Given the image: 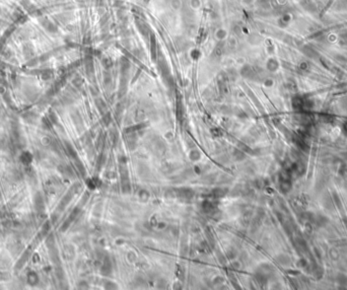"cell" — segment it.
Instances as JSON below:
<instances>
[{"mask_svg": "<svg viewBox=\"0 0 347 290\" xmlns=\"http://www.w3.org/2000/svg\"><path fill=\"white\" fill-rule=\"evenodd\" d=\"M46 244L49 248H54V238H53V235H50L49 238H47L46 240Z\"/></svg>", "mask_w": 347, "mask_h": 290, "instance_id": "277c9868", "label": "cell"}, {"mask_svg": "<svg viewBox=\"0 0 347 290\" xmlns=\"http://www.w3.org/2000/svg\"><path fill=\"white\" fill-rule=\"evenodd\" d=\"M0 197H1V194H0Z\"/></svg>", "mask_w": 347, "mask_h": 290, "instance_id": "52a82bcc", "label": "cell"}, {"mask_svg": "<svg viewBox=\"0 0 347 290\" xmlns=\"http://www.w3.org/2000/svg\"><path fill=\"white\" fill-rule=\"evenodd\" d=\"M32 160H33V155L31 152H28V151H23L22 155H20V161H22L23 165H28L32 162Z\"/></svg>", "mask_w": 347, "mask_h": 290, "instance_id": "3957f363", "label": "cell"}, {"mask_svg": "<svg viewBox=\"0 0 347 290\" xmlns=\"http://www.w3.org/2000/svg\"><path fill=\"white\" fill-rule=\"evenodd\" d=\"M8 146H9V144L5 139H0V150H6Z\"/></svg>", "mask_w": 347, "mask_h": 290, "instance_id": "5b68a950", "label": "cell"}, {"mask_svg": "<svg viewBox=\"0 0 347 290\" xmlns=\"http://www.w3.org/2000/svg\"><path fill=\"white\" fill-rule=\"evenodd\" d=\"M27 279H28V283L30 284V285H33V286H34V285L39 284V282H40V279H39L38 274H37V273L34 272V271L28 272V274L27 276Z\"/></svg>", "mask_w": 347, "mask_h": 290, "instance_id": "7a4b0ae2", "label": "cell"}, {"mask_svg": "<svg viewBox=\"0 0 347 290\" xmlns=\"http://www.w3.org/2000/svg\"><path fill=\"white\" fill-rule=\"evenodd\" d=\"M8 279V274L4 272H0V280H6Z\"/></svg>", "mask_w": 347, "mask_h": 290, "instance_id": "8992f818", "label": "cell"}, {"mask_svg": "<svg viewBox=\"0 0 347 290\" xmlns=\"http://www.w3.org/2000/svg\"><path fill=\"white\" fill-rule=\"evenodd\" d=\"M34 204H35V208L36 210L40 212V213H42L44 212V209H45V203H44V198L43 196L41 195L40 193H37L35 198H34Z\"/></svg>", "mask_w": 347, "mask_h": 290, "instance_id": "6da1fadb", "label": "cell"}]
</instances>
